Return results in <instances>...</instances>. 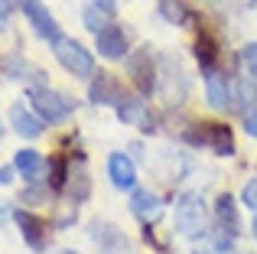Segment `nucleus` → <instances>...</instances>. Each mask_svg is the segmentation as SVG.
I'll return each mask as SVG.
<instances>
[{
    "instance_id": "0eeeda50",
    "label": "nucleus",
    "mask_w": 257,
    "mask_h": 254,
    "mask_svg": "<svg viewBox=\"0 0 257 254\" xmlns=\"http://www.w3.org/2000/svg\"><path fill=\"white\" fill-rule=\"evenodd\" d=\"M205 98L208 104H212L215 111H228L234 104V82L231 75H225V72H208L205 75Z\"/></svg>"
},
{
    "instance_id": "f03ea898",
    "label": "nucleus",
    "mask_w": 257,
    "mask_h": 254,
    "mask_svg": "<svg viewBox=\"0 0 257 254\" xmlns=\"http://www.w3.org/2000/svg\"><path fill=\"white\" fill-rule=\"evenodd\" d=\"M52 52H56L59 65H62L69 75H75V78H91L94 75V56L78 43V39L59 36L56 43H52Z\"/></svg>"
},
{
    "instance_id": "cd10ccee",
    "label": "nucleus",
    "mask_w": 257,
    "mask_h": 254,
    "mask_svg": "<svg viewBox=\"0 0 257 254\" xmlns=\"http://www.w3.org/2000/svg\"><path fill=\"white\" fill-rule=\"evenodd\" d=\"M0 137H4V127H0Z\"/></svg>"
},
{
    "instance_id": "a878e982",
    "label": "nucleus",
    "mask_w": 257,
    "mask_h": 254,
    "mask_svg": "<svg viewBox=\"0 0 257 254\" xmlns=\"http://www.w3.org/2000/svg\"><path fill=\"white\" fill-rule=\"evenodd\" d=\"M251 231H254V241H257V212H254V218H251Z\"/></svg>"
},
{
    "instance_id": "aec40b11",
    "label": "nucleus",
    "mask_w": 257,
    "mask_h": 254,
    "mask_svg": "<svg viewBox=\"0 0 257 254\" xmlns=\"http://www.w3.org/2000/svg\"><path fill=\"white\" fill-rule=\"evenodd\" d=\"M160 17L170 20L173 26H182L189 20V7L186 0H160Z\"/></svg>"
},
{
    "instance_id": "2eb2a0df",
    "label": "nucleus",
    "mask_w": 257,
    "mask_h": 254,
    "mask_svg": "<svg viewBox=\"0 0 257 254\" xmlns=\"http://www.w3.org/2000/svg\"><path fill=\"white\" fill-rule=\"evenodd\" d=\"M215 218H218V228L228 231L231 238L241 235V215H238V205H234L231 192H221V196L215 199Z\"/></svg>"
},
{
    "instance_id": "7ed1b4c3",
    "label": "nucleus",
    "mask_w": 257,
    "mask_h": 254,
    "mask_svg": "<svg viewBox=\"0 0 257 254\" xmlns=\"http://www.w3.org/2000/svg\"><path fill=\"white\" fill-rule=\"evenodd\" d=\"M192 144H202L215 153V157H234V134L228 124L218 121H205V124H195V131L186 134Z\"/></svg>"
},
{
    "instance_id": "a211bd4d",
    "label": "nucleus",
    "mask_w": 257,
    "mask_h": 254,
    "mask_svg": "<svg viewBox=\"0 0 257 254\" xmlns=\"http://www.w3.org/2000/svg\"><path fill=\"white\" fill-rule=\"evenodd\" d=\"M82 20H85V26L91 33L111 26L114 23V0H94V4H88L82 10Z\"/></svg>"
},
{
    "instance_id": "393cba45",
    "label": "nucleus",
    "mask_w": 257,
    "mask_h": 254,
    "mask_svg": "<svg viewBox=\"0 0 257 254\" xmlns=\"http://www.w3.org/2000/svg\"><path fill=\"white\" fill-rule=\"evenodd\" d=\"M244 127H247V134L257 140V108L251 111V114H244Z\"/></svg>"
},
{
    "instance_id": "f8f14e48",
    "label": "nucleus",
    "mask_w": 257,
    "mask_h": 254,
    "mask_svg": "<svg viewBox=\"0 0 257 254\" xmlns=\"http://www.w3.org/2000/svg\"><path fill=\"white\" fill-rule=\"evenodd\" d=\"M88 98H91L94 104H117L120 98H124V91H120V82L111 72H98V75H91Z\"/></svg>"
},
{
    "instance_id": "6e6552de",
    "label": "nucleus",
    "mask_w": 257,
    "mask_h": 254,
    "mask_svg": "<svg viewBox=\"0 0 257 254\" xmlns=\"http://www.w3.org/2000/svg\"><path fill=\"white\" fill-rule=\"evenodd\" d=\"M23 13H26V20L33 23V30H36L43 39H49V43L59 39V23H56V17L46 10L43 0H23Z\"/></svg>"
},
{
    "instance_id": "f257e3e1",
    "label": "nucleus",
    "mask_w": 257,
    "mask_h": 254,
    "mask_svg": "<svg viewBox=\"0 0 257 254\" xmlns=\"http://www.w3.org/2000/svg\"><path fill=\"white\" fill-rule=\"evenodd\" d=\"M208 228V209L199 192H182L176 199V231L186 238H199Z\"/></svg>"
},
{
    "instance_id": "39448f33",
    "label": "nucleus",
    "mask_w": 257,
    "mask_h": 254,
    "mask_svg": "<svg viewBox=\"0 0 257 254\" xmlns=\"http://www.w3.org/2000/svg\"><path fill=\"white\" fill-rule=\"evenodd\" d=\"M127 75H131V82L137 85V91H144V95L157 91L160 65H157V59H153V49H150V46H140L137 52H131V56H127Z\"/></svg>"
},
{
    "instance_id": "b1692460",
    "label": "nucleus",
    "mask_w": 257,
    "mask_h": 254,
    "mask_svg": "<svg viewBox=\"0 0 257 254\" xmlns=\"http://www.w3.org/2000/svg\"><path fill=\"white\" fill-rule=\"evenodd\" d=\"M241 202H244L251 212H257V179H247V183H244V189H241Z\"/></svg>"
},
{
    "instance_id": "423d86ee",
    "label": "nucleus",
    "mask_w": 257,
    "mask_h": 254,
    "mask_svg": "<svg viewBox=\"0 0 257 254\" xmlns=\"http://www.w3.org/2000/svg\"><path fill=\"white\" fill-rule=\"evenodd\" d=\"M176 85H179L182 91H189V78H186V72H182L179 59L163 56V59H160V78H157V88H160V95H163L170 104H182V95L176 91Z\"/></svg>"
},
{
    "instance_id": "4be33fe9",
    "label": "nucleus",
    "mask_w": 257,
    "mask_h": 254,
    "mask_svg": "<svg viewBox=\"0 0 257 254\" xmlns=\"http://www.w3.org/2000/svg\"><path fill=\"white\" fill-rule=\"evenodd\" d=\"M69 179H72V199L75 202H85L88 199V176H85V170H78V173H69Z\"/></svg>"
},
{
    "instance_id": "ddd939ff",
    "label": "nucleus",
    "mask_w": 257,
    "mask_h": 254,
    "mask_svg": "<svg viewBox=\"0 0 257 254\" xmlns=\"http://www.w3.org/2000/svg\"><path fill=\"white\" fill-rule=\"evenodd\" d=\"M131 212L144 225H150V222H157V218L163 215V199H160L157 192H150V189H134L131 192Z\"/></svg>"
},
{
    "instance_id": "f3484780",
    "label": "nucleus",
    "mask_w": 257,
    "mask_h": 254,
    "mask_svg": "<svg viewBox=\"0 0 257 254\" xmlns=\"http://www.w3.org/2000/svg\"><path fill=\"white\" fill-rule=\"evenodd\" d=\"M10 124H13V131H17L20 137H30V140L43 134V117H36L26 104H20V101L10 108Z\"/></svg>"
},
{
    "instance_id": "9b49d317",
    "label": "nucleus",
    "mask_w": 257,
    "mask_h": 254,
    "mask_svg": "<svg viewBox=\"0 0 257 254\" xmlns=\"http://www.w3.org/2000/svg\"><path fill=\"white\" fill-rule=\"evenodd\" d=\"M13 218H17L20 231H23V241L30 244L33 251H46L49 238H46V222H43V218L33 215V212H26V209H17V212H13Z\"/></svg>"
},
{
    "instance_id": "6ab92c4d",
    "label": "nucleus",
    "mask_w": 257,
    "mask_h": 254,
    "mask_svg": "<svg viewBox=\"0 0 257 254\" xmlns=\"http://www.w3.org/2000/svg\"><path fill=\"white\" fill-rule=\"evenodd\" d=\"M13 166H17V173L26 179V183H36V179L43 176V170H46L43 157H39L36 150H17V157H13Z\"/></svg>"
},
{
    "instance_id": "dca6fc26",
    "label": "nucleus",
    "mask_w": 257,
    "mask_h": 254,
    "mask_svg": "<svg viewBox=\"0 0 257 254\" xmlns=\"http://www.w3.org/2000/svg\"><path fill=\"white\" fill-rule=\"evenodd\" d=\"M218 56H221V49H218V39H215V33H208V30H202L199 36H195V62L202 65V72H215V65H218Z\"/></svg>"
},
{
    "instance_id": "4468645a",
    "label": "nucleus",
    "mask_w": 257,
    "mask_h": 254,
    "mask_svg": "<svg viewBox=\"0 0 257 254\" xmlns=\"http://www.w3.org/2000/svg\"><path fill=\"white\" fill-rule=\"evenodd\" d=\"M107 173H111V183L117 189H134L137 186V166L127 153H111L107 157Z\"/></svg>"
},
{
    "instance_id": "1a4fd4ad",
    "label": "nucleus",
    "mask_w": 257,
    "mask_h": 254,
    "mask_svg": "<svg viewBox=\"0 0 257 254\" xmlns=\"http://www.w3.org/2000/svg\"><path fill=\"white\" fill-rule=\"evenodd\" d=\"M94 49L104 59H124L127 56V33L120 30L117 23L104 26V30L94 33Z\"/></svg>"
},
{
    "instance_id": "5701e85b",
    "label": "nucleus",
    "mask_w": 257,
    "mask_h": 254,
    "mask_svg": "<svg viewBox=\"0 0 257 254\" xmlns=\"http://www.w3.org/2000/svg\"><path fill=\"white\" fill-rule=\"evenodd\" d=\"M241 62H244V69L251 72V78L257 82V43H247L241 49Z\"/></svg>"
},
{
    "instance_id": "412c9836",
    "label": "nucleus",
    "mask_w": 257,
    "mask_h": 254,
    "mask_svg": "<svg viewBox=\"0 0 257 254\" xmlns=\"http://www.w3.org/2000/svg\"><path fill=\"white\" fill-rule=\"evenodd\" d=\"M65 179H69V160L59 153V157H52V163H49V186L52 189H62Z\"/></svg>"
},
{
    "instance_id": "9d476101",
    "label": "nucleus",
    "mask_w": 257,
    "mask_h": 254,
    "mask_svg": "<svg viewBox=\"0 0 257 254\" xmlns=\"http://www.w3.org/2000/svg\"><path fill=\"white\" fill-rule=\"evenodd\" d=\"M117 117L124 124H134V127H140V131H147V134H153L157 131V121H153V114H150V108H147V101H140V98H120L117 104Z\"/></svg>"
},
{
    "instance_id": "20e7f679",
    "label": "nucleus",
    "mask_w": 257,
    "mask_h": 254,
    "mask_svg": "<svg viewBox=\"0 0 257 254\" xmlns=\"http://www.w3.org/2000/svg\"><path fill=\"white\" fill-rule=\"evenodd\" d=\"M30 101L36 108V114L49 124H59L75 111V101L62 91H52V88H30Z\"/></svg>"
},
{
    "instance_id": "bb28decb",
    "label": "nucleus",
    "mask_w": 257,
    "mask_h": 254,
    "mask_svg": "<svg viewBox=\"0 0 257 254\" xmlns=\"http://www.w3.org/2000/svg\"><path fill=\"white\" fill-rule=\"evenodd\" d=\"M62 254H78V251H62Z\"/></svg>"
}]
</instances>
